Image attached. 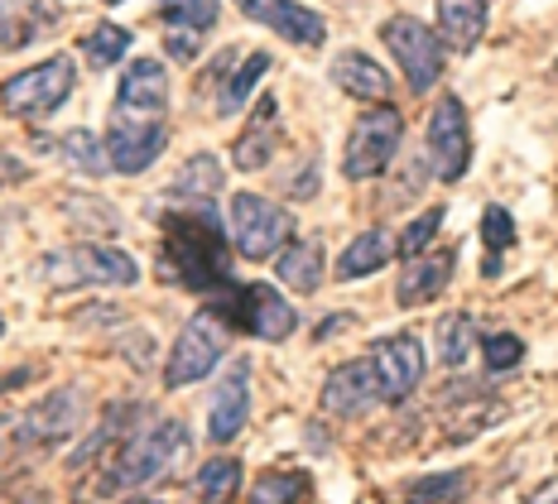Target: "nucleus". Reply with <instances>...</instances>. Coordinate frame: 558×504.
Instances as JSON below:
<instances>
[{"label":"nucleus","instance_id":"nucleus-1","mask_svg":"<svg viewBox=\"0 0 558 504\" xmlns=\"http://www.w3.org/2000/svg\"><path fill=\"white\" fill-rule=\"evenodd\" d=\"M159 274L169 284L197 288V293H222L231 288V255H227V231L213 207L197 212H173L165 217V245H159Z\"/></svg>","mask_w":558,"mask_h":504},{"label":"nucleus","instance_id":"nucleus-2","mask_svg":"<svg viewBox=\"0 0 558 504\" xmlns=\"http://www.w3.org/2000/svg\"><path fill=\"white\" fill-rule=\"evenodd\" d=\"M189 452V428L179 418H165V423L140 428L135 438L121 442L111 471L101 476V490H131V485H155L159 476H169L179 466V456Z\"/></svg>","mask_w":558,"mask_h":504},{"label":"nucleus","instance_id":"nucleus-3","mask_svg":"<svg viewBox=\"0 0 558 504\" xmlns=\"http://www.w3.org/2000/svg\"><path fill=\"white\" fill-rule=\"evenodd\" d=\"M227 342H231V322L217 308H203L197 318H189L165 360V390H189V384L207 380L217 370V360L227 356Z\"/></svg>","mask_w":558,"mask_h":504},{"label":"nucleus","instance_id":"nucleus-4","mask_svg":"<svg viewBox=\"0 0 558 504\" xmlns=\"http://www.w3.org/2000/svg\"><path fill=\"white\" fill-rule=\"evenodd\" d=\"M227 231H231V245L246 260H270V255H279L294 241V217L260 193H236L227 212Z\"/></svg>","mask_w":558,"mask_h":504},{"label":"nucleus","instance_id":"nucleus-5","mask_svg":"<svg viewBox=\"0 0 558 504\" xmlns=\"http://www.w3.org/2000/svg\"><path fill=\"white\" fill-rule=\"evenodd\" d=\"M73 82H77L73 58L58 53L49 63L25 67V73H15L10 82H0V101H5V111L20 115V121H49V115L73 97Z\"/></svg>","mask_w":558,"mask_h":504},{"label":"nucleus","instance_id":"nucleus-6","mask_svg":"<svg viewBox=\"0 0 558 504\" xmlns=\"http://www.w3.org/2000/svg\"><path fill=\"white\" fill-rule=\"evenodd\" d=\"M207 308H217L231 327H241V332H251V336H260V342H284L289 332L299 327L294 318V308H289L284 298L270 288V284H246V288H222Z\"/></svg>","mask_w":558,"mask_h":504},{"label":"nucleus","instance_id":"nucleus-7","mask_svg":"<svg viewBox=\"0 0 558 504\" xmlns=\"http://www.w3.org/2000/svg\"><path fill=\"white\" fill-rule=\"evenodd\" d=\"M400 139H404V115L395 107H371L362 121L352 125L342 173L352 183H366V179H376V173H386V163L400 155Z\"/></svg>","mask_w":558,"mask_h":504},{"label":"nucleus","instance_id":"nucleus-8","mask_svg":"<svg viewBox=\"0 0 558 504\" xmlns=\"http://www.w3.org/2000/svg\"><path fill=\"white\" fill-rule=\"evenodd\" d=\"M44 279L53 288H77V284H135L140 269L125 250L116 245H73V250H53L44 260Z\"/></svg>","mask_w":558,"mask_h":504},{"label":"nucleus","instance_id":"nucleus-9","mask_svg":"<svg viewBox=\"0 0 558 504\" xmlns=\"http://www.w3.org/2000/svg\"><path fill=\"white\" fill-rule=\"evenodd\" d=\"M380 44L390 49V58L400 63V73L414 91H428L444 77V44H438V34L428 25H418L414 15H390L380 25Z\"/></svg>","mask_w":558,"mask_h":504},{"label":"nucleus","instance_id":"nucleus-10","mask_svg":"<svg viewBox=\"0 0 558 504\" xmlns=\"http://www.w3.org/2000/svg\"><path fill=\"white\" fill-rule=\"evenodd\" d=\"M424 149L428 163L444 183H458L472 163V135H468V111H462L458 97H444L428 115V131H424Z\"/></svg>","mask_w":558,"mask_h":504},{"label":"nucleus","instance_id":"nucleus-11","mask_svg":"<svg viewBox=\"0 0 558 504\" xmlns=\"http://www.w3.org/2000/svg\"><path fill=\"white\" fill-rule=\"evenodd\" d=\"M165 145H169L165 121H145V115L111 111V131H107V159H111V169L145 173L149 163L165 155Z\"/></svg>","mask_w":558,"mask_h":504},{"label":"nucleus","instance_id":"nucleus-12","mask_svg":"<svg viewBox=\"0 0 558 504\" xmlns=\"http://www.w3.org/2000/svg\"><path fill=\"white\" fill-rule=\"evenodd\" d=\"M366 360L376 366V380H380V394H386V404H400V398H410L418 390V380H424V342H418L414 332L380 336V342L371 346Z\"/></svg>","mask_w":558,"mask_h":504},{"label":"nucleus","instance_id":"nucleus-13","mask_svg":"<svg viewBox=\"0 0 558 504\" xmlns=\"http://www.w3.org/2000/svg\"><path fill=\"white\" fill-rule=\"evenodd\" d=\"M83 423V390H53L44 404L20 414V447H44V442H68Z\"/></svg>","mask_w":558,"mask_h":504},{"label":"nucleus","instance_id":"nucleus-14","mask_svg":"<svg viewBox=\"0 0 558 504\" xmlns=\"http://www.w3.org/2000/svg\"><path fill=\"white\" fill-rule=\"evenodd\" d=\"M241 15L255 20V25L275 29L279 39L299 44V49H318L323 39H328V25H323L318 10L299 5V0H236Z\"/></svg>","mask_w":558,"mask_h":504},{"label":"nucleus","instance_id":"nucleus-15","mask_svg":"<svg viewBox=\"0 0 558 504\" xmlns=\"http://www.w3.org/2000/svg\"><path fill=\"white\" fill-rule=\"evenodd\" d=\"M386 404V394H380V380H376V366L371 360H347V366H337L328 374V384H323V408H328L332 418H362L366 408Z\"/></svg>","mask_w":558,"mask_h":504},{"label":"nucleus","instance_id":"nucleus-16","mask_svg":"<svg viewBox=\"0 0 558 504\" xmlns=\"http://www.w3.org/2000/svg\"><path fill=\"white\" fill-rule=\"evenodd\" d=\"M169 107V73L159 58H135L121 73V87H116V111L125 115H145V121H165Z\"/></svg>","mask_w":558,"mask_h":504},{"label":"nucleus","instance_id":"nucleus-17","mask_svg":"<svg viewBox=\"0 0 558 504\" xmlns=\"http://www.w3.org/2000/svg\"><path fill=\"white\" fill-rule=\"evenodd\" d=\"M251 418V360H236L222 384L213 394V408H207V438L213 442H231Z\"/></svg>","mask_w":558,"mask_h":504},{"label":"nucleus","instance_id":"nucleus-18","mask_svg":"<svg viewBox=\"0 0 558 504\" xmlns=\"http://www.w3.org/2000/svg\"><path fill=\"white\" fill-rule=\"evenodd\" d=\"M265 73H270V53H251L241 67H236V49H227L222 58H213L207 82H222V87H217V115H236L241 107H246L251 87Z\"/></svg>","mask_w":558,"mask_h":504},{"label":"nucleus","instance_id":"nucleus-19","mask_svg":"<svg viewBox=\"0 0 558 504\" xmlns=\"http://www.w3.org/2000/svg\"><path fill=\"white\" fill-rule=\"evenodd\" d=\"M58 0H0V53H15L44 29H58Z\"/></svg>","mask_w":558,"mask_h":504},{"label":"nucleus","instance_id":"nucleus-20","mask_svg":"<svg viewBox=\"0 0 558 504\" xmlns=\"http://www.w3.org/2000/svg\"><path fill=\"white\" fill-rule=\"evenodd\" d=\"M452 265H458L452 250H424V255H414V260H404L400 284H395V303H400V308H418V303L438 298L452 279Z\"/></svg>","mask_w":558,"mask_h":504},{"label":"nucleus","instance_id":"nucleus-21","mask_svg":"<svg viewBox=\"0 0 558 504\" xmlns=\"http://www.w3.org/2000/svg\"><path fill=\"white\" fill-rule=\"evenodd\" d=\"M332 82L347 91V97H356V101H376V107H386V101H390V73L376 63V58H366L356 49L337 53Z\"/></svg>","mask_w":558,"mask_h":504},{"label":"nucleus","instance_id":"nucleus-22","mask_svg":"<svg viewBox=\"0 0 558 504\" xmlns=\"http://www.w3.org/2000/svg\"><path fill=\"white\" fill-rule=\"evenodd\" d=\"M279 107H275V97H260V111L251 115V125H246V135L236 139V149H231V159H236V169H265V163L275 159V149H279Z\"/></svg>","mask_w":558,"mask_h":504},{"label":"nucleus","instance_id":"nucleus-23","mask_svg":"<svg viewBox=\"0 0 558 504\" xmlns=\"http://www.w3.org/2000/svg\"><path fill=\"white\" fill-rule=\"evenodd\" d=\"M486 29V0H438V39L458 53L476 49Z\"/></svg>","mask_w":558,"mask_h":504},{"label":"nucleus","instance_id":"nucleus-24","mask_svg":"<svg viewBox=\"0 0 558 504\" xmlns=\"http://www.w3.org/2000/svg\"><path fill=\"white\" fill-rule=\"evenodd\" d=\"M390 255H395V241L386 236V231H362L352 245H347L342 255H337V279H366V274H376V269H386L390 265Z\"/></svg>","mask_w":558,"mask_h":504},{"label":"nucleus","instance_id":"nucleus-25","mask_svg":"<svg viewBox=\"0 0 558 504\" xmlns=\"http://www.w3.org/2000/svg\"><path fill=\"white\" fill-rule=\"evenodd\" d=\"M275 274L294 293H313L323 284V245L318 241H289L284 250H279Z\"/></svg>","mask_w":558,"mask_h":504},{"label":"nucleus","instance_id":"nucleus-26","mask_svg":"<svg viewBox=\"0 0 558 504\" xmlns=\"http://www.w3.org/2000/svg\"><path fill=\"white\" fill-rule=\"evenodd\" d=\"M169 193L173 197H217L222 193V163H217L213 155H193L189 163L179 169V179L169 183Z\"/></svg>","mask_w":558,"mask_h":504},{"label":"nucleus","instance_id":"nucleus-27","mask_svg":"<svg viewBox=\"0 0 558 504\" xmlns=\"http://www.w3.org/2000/svg\"><path fill=\"white\" fill-rule=\"evenodd\" d=\"M159 15L173 34H193L203 39L217 25V0H159Z\"/></svg>","mask_w":558,"mask_h":504},{"label":"nucleus","instance_id":"nucleus-28","mask_svg":"<svg viewBox=\"0 0 558 504\" xmlns=\"http://www.w3.org/2000/svg\"><path fill=\"white\" fill-rule=\"evenodd\" d=\"M472 346H476V322L468 312H448V318L438 322V360H444L448 370H458V366H468Z\"/></svg>","mask_w":558,"mask_h":504},{"label":"nucleus","instance_id":"nucleus-29","mask_svg":"<svg viewBox=\"0 0 558 504\" xmlns=\"http://www.w3.org/2000/svg\"><path fill=\"white\" fill-rule=\"evenodd\" d=\"M472 490V476L468 471H444V476H424L404 490L410 504H458L462 495Z\"/></svg>","mask_w":558,"mask_h":504},{"label":"nucleus","instance_id":"nucleus-30","mask_svg":"<svg viewBox=\"0 0 558 504\" xmlns=\"http://www.w3.org/2000/svg\"><path fill=\"white\" fill-rule=\"evenodd\" d=\"M304 495H308L304 471H265L251 485V504H299Z\"/></svg>","mask_w":558,"mask_h":504},{"label":"nucleus","instance_id":"nucleus-31","mask_svg":"<svg viewBox=\"0 0 558 504\" xmlns=\"http://www.w3.org/2000/svg\"><path fill=\"white\" fill-rule=\"evenodd\" d=\"M241 485V462H231V456H217V462H207L203 471H197V495L203 504H227L236 495Z\"/></svg>","mask_w":558,"mask_h":504},{"label":"nucleus","instance_id":"nucleus-32","mask_svg":"<svg viewBox=\"0 0 558 504\" xmlns=\"http://www.w3.org/2000/svg\"><path fill=\"white\" fill-rule=\"evenodd\" d=\"M131 49V34H125L121 25H92L83 34V58L92 67H111L121 63V53Z\"/></svg>","mask_w":558,"mask_h":504},{"label":"nucleus","instance_id":"nucleus-33","mask_svg":"<svg viewBox=\"0 0 558 504\" xmlns=\"http://www.w3.org/2000/svg\"><path fill=\"white\" fill-rule=\"evenodd\" d=\"M58 155H63L73 169H87V173H101L107 169V145H101L97 135H87V131H73V135H58Z\"/></svg>","mask_w":558,"mask_h":504},{"label":"nucleus","instance_id":"nucleus-34","mask_svg":"<svg viewBox=\"0 0 558 504\" xmlns=\"http://www.w3.org/2000/svg\"><path fill=\"white\" fill-rule=\"evenodd\" d=\"M482 356H486V370L492 374H506L525 360V342L515 332H486L482 336Z\"/></svg>","mask_w":558,"mask_h":504},{"label":"nucleus","instance_id":"nucleus-35","mask_svg":"<svg viewBox=\"0 0 558 504\" xmlns=\"http://www.w3.org/2000/svg\"><path fill=\"white\" fill-rule=\"evenodd\" d=\"M438 226H444V207H428L424 217H414L410 226L400 231V241H395V250H400L404 260H414V255H424V250H428V241L438 236Z\"/></svg>","mask_w":558,"mask_h":504},{"label":"nucleus","instance_id":"nucleus-36","mask_svg":"<svg viewBox=\"0 0 558 504\" xmlns=\"http://www.w3.org/2000/svg\"><path fill=\"white\" fill-rule=\"evenodd\" d=\"M482 241H486L492 255L510 250V245H515V217H510L506 207H486L482 212Z\"/></svg>","mask_w":558,"mask_h":504},{"label":"nucleus","instance_id":"nucleus-37","mask_svg":"<svg viewBox=\"0 0 558 504\" xmlns=\"http://www.w3.org/2000/svg\"><path fill=\"white\" fill-rule=\"evenodd\" d=\"M289 193H294V197H313V193H318V159L304 163V173H299V183L289 187Z\"/></svg>","mask_w":558,"mask_h":504},{"label":"nucleus","instance_id":"nucleus-38","mask_svg":"<svg viewBox=\"0 0 558 504\" xmlns=\"http://www.w3.org/2000/svg\"><path fill=\"white\" fill-rule=\"evenodd\" d=\"M121 504H159V500H121Z\"/></svg>","mask_w":558,"mask_h":504},{"label":"nucleus","instance_id":"nucleus-39","mask_svg":"<svg viewBox=\"0 0 558 504\" xmlns=\"http://www.w3.org/2000/svg\"><path fill=\"white\" fill-rule=\"evenodd\" d=\"M539 504H558V500H554V495H544V500H539Z\"/></svg>","mask_w":558,"mask_h":504},{"label":"nucleus","instance_id":"nucleus-40","mask_svg":"<svg viewBox=\"0 0 558 504\" xmlns=\"http://www.w3.org/2000/svg\"><path fill=\"white\" fill-rule=\"evenodd\" d=\"M107 5H116V0H107Z\"/></svg>","mask_w":558,"mask_h":504}]
</instances>
